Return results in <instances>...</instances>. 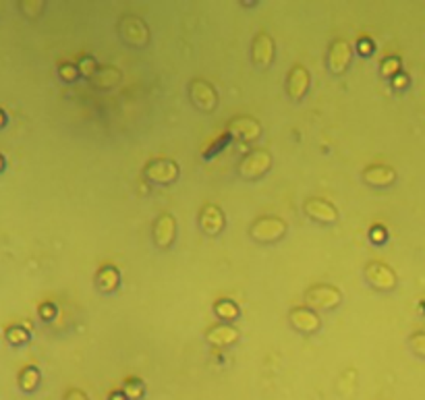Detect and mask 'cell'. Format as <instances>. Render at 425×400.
<instances>
[{
    "label": "cell",
    "instance_id": "1",
    "mask_svg": "<svg viewBox=\"0 0 425 400\" xmlns=\"http://www.w3.org/2000/svg\"><path fill=\"white\" fill-rule=\"evenodd\" d=\"M285 233H287V222L276 216L258 218L249 228V237L258 243H276L285 237Z\"/></svg>",
    "mask_w": 425,
    "mask_h": 400
},
{
    "label": "cell",
    "instance_id": "2",
    "mask_svg": "<svg viewBox=\"0 0 425 400\" xmlns=\"http://www.w3.org/2000/svg\"><path fill=\"white\" fill-rule=\"evenodd\" d=\"M305 303L309 305V309H318V311H330V309H336L341 303H343V294L338 289L334 287H328V284H318V287H311L307 293H305Z\"/></svg>",
    "mask_w": 425,
    "mask_h": 400
},
{
    "label": "cell",
    "instance_id": "3",
    "mask_svg": "<svg viewBox=\"0 0 425 400\" xmlns=\"http://www.w3.org/2000/svg\"><path fill=\"white\" fill-rule=\"evenodd\" d=\"M118 33L125 44L135 46V48H143L150 42V29L135 15H125L118 21Z\"/></svg>",
    "mask_w": 425,
    "mask_h": 400
},
{
    "label": "cell",
    "instance_id": "4",
    "mask_svg": "<svg viewBox=\"0 0 425 400\" xmlns=\"http://www.w3.org/2000/svg\"><path fill=\"white\" fill-rule=\"evenodd\" d=\"M270 166H272V156L266 150H255L241 160L239 174L247 181H258L270 170Z\"/></svg>",
    "mask_w": 425,
    "mask_h": 400
},
{
    "label": "cell",
    "instance_id": "5",
    "mask_svg": "<svg viewBox=\"0 0 425 400\" xmlns=\"http://www.w3.org/2000/svg\"><path fill=\"white\" fill-rule=\"evenodd\" d=\"M365 280L370 282V287H373L375 291H392L397 289V274L390 266H386L384 262H370L365 266Z\"/></svg>",
    "mask_w": 425,
    "mask_h": 400
},
{
    "label": "cell",
    "instance_id": "6",
    "mask_svg": "<svg viewBox=\"0 0 425 400\" xmlns=\"http://www.w3.org/2000/svg\"><path fill=\"white\" fill-rule=\"evenodd\" d=\"M189 98L193 106L199 108L202 112H214L218 106V94L214 85L204 79H193L189 83Z\"/></svg>",
    "mask_w": 425,
    "mask_h": 400
},
{
    "label": "cell",
    "instance_id": "7",
    "mask_svg": "<svg viewBox=\"0 0 425 400\" xmlns=\"http://www.w3.org/2000/svg\"><path fill=\"white\" fill-rule=\"evenodd\" d=\"M145 177L156 185H170L179 177V166L172 160H154L145 166Z\"/></svg>",
    "mask_w": 425,
    "mask_h": 400
},
{
    "label": "cell",
    "instance_id": "8",
    "mask_svg": "<svg viewBox=\"0 0 425 400\" xmlns=\"http://www.w3.org/2000/svg\"><path fill=\"white\" fill-rule=\"evenodd\" d=\"M305 213L311 218V220H316L319 224H334L336 220H338V210L330 204V201H326V199H318V197H311V199H307L305 201Z\"/></svg>",
    "mask_w": 425,
    "mask_h": 400
},
{
    "label": "cell",
    "instance_id": "9",
    "mask_svg": "<svg viewBox=\"0 0 425 400\" xmlns=\"http://www.w3.org/2000/svg\"><path fill=\"white\" fill-rule=\"evenodd\" d=\"M289 320H291L292 328L297 332H301V334H314V332H318L319 328H321V320L318 318V313L314 309H309V307H297V309H292Z\"/></svg>",
    "mask_w": 425,
    "mask_h": 400
},
{
    "label": "cell",
    "instance_id": "10",
    "mask_svg": "<svg viewBox=\"0 0 425 400\" xmlns=\"http://www.w3.org/2000/svg\"><path fill=\"white\" fill-rule=\"evenodd\" d=\"M287 91L291 96V100L294 102H301L307 91H309V73L303 65H294L289 73V79H287Z\"/></svg>",
    "mask_w": 425,
    "mask_h": 400
},
{
    "label": "cell",
    "instance_id": "11",
    "mask_svg": "<svg viewBox=\"0 0 425 400\" xmlns=\"http://www.w3.org/2000/svg\"><path fill=\"white\" fill-rule=\"evenodd\" d=\"M251 56H253V62L255 67L260 69H267L274 60V42L272 38L267 35L266 31H260L253 40V46H251Z\"/></svg>",
    "mask_w": 425,
    "mask_h": 400
},
{
    "label": "cell",
    "instance_id": "12",
    "mask_svg": "<svg viewBox=\"0 0 425 400\" xmlns=\"http://www.w3.org/2000/svg\"><path fill=\"white\" fill-rule=\"evenodd\" d=\"M177 237V222L170 213H160L158 220L154 222V240L160 249H168Z\"/></svg>",
    "mask_w": 425,
    "mask_h": 400
},
{
    "label": "cell",
    "instance_id": "13",
    "mask_svg": "<svg viewBox=\"0 0 425 400\" xmlns=\"http://www.w3.org/2000/svg\"><path fill=\"white\" fill-rule=\"evenodd\" d=\"M228 133L239 137L243 141H255L262 137V125L251 116H237L228 125Z\"/></svg>",
    "mask_w": 425,
    "mask_h": 400
},
{
    "label": "cell",
    "instance_id": "14",
    "mask_svg": "<svg viewBox=\"0 0 425 400\" xmlns=\"http://www.w3.org/2000/svg\"><path fill=\"white\" fill-rule=\"evenodd\" d=\"M224 224H226L224 213H222V210L218 206H214V204L204 206V210L199 213V226H202V230L206 235H210V237L220 235L224 230Z\"/></svg>",
    "mask_w": 425,
    "mask_h": 400
},
{
    "label": "cell",
    "instance_id": "15",
    "mask_svg": "<svg viewBox=\"0 0 425 400\" xmlns=\"http://www.w3.org/2000/svg\"><path fill=\"white\" fill-rule=\"evenodd\" d=\"M351 46L345 40H336L332 46H330V52H328V69L334 73V75H341L345 73L346 67L351 65Z\"/></svg>",
    "mask_w": 425,
    "mask_h": 400
},
{
    "label": "cell",
    "instance_id": "16",
    "mask_svg": "<svg viewBox=\"0 0 425 400\" xmlns=\"http://www.w3.org/2000/svg\"><path fill=\"white\" fill-rule=\"evenodd\" d=\"M363 181L370 187H390L397 181V170L390 166H384V164H373L370 168H365Z\"/></svg>",
    "mask_w": 425,
    "mask_h": 400
},
{
    "label": "cell",
    "instance_id": "17",
    "mask_svg": "<svg viewBox=\"0 0 425 400\" xmlns=\"http://www.w3.org/2000/svg\"><path fill=\"white\" fill-rule=\"evenodd\" d=\"M206 340L214 347H231L239 340V330L228 323H218L206 332Z\"/></svg>",
    "mask_w": 425,
    "mask_h": 400
},
{
    "label": "cell",
    "instance_id": "18",
    "mask_svg": "<svg viewBox=\"0 0 425 400\" xmlns=\"http://www.w3.org/2000/svg\"><path fill=\"white\" fill-rule=\"evenodd\" d=\"M96 284H98V291L102 293H114L121 284V274H118V267L116 266H104L100 267L98 276H96Z\"/></svg>",
    "mask_w": 425,
    "mask_h": 400
},
{
    "label": "cell",
    "instance_id": "19",
    "mask_svg": "<svg viewBox=\"0 0 425 400\" xmlns=\"http://www.w3.org/2000/svg\"><path fill=\"white\" fill-rule=\"evenodd\" d=\"M121 71L116 69V67H102V69H98V73L92 77V83L98 87V89H110V87H114L118 81H121Z\"/></svg>",
    "mask_w": 425,
    "mask_h": 400
},
{
    "label": "cell",
    "instance_id": "20",
    "mask_svg": "<svg viewBox=\"0 0 425 400\" xmlns=\"http://www.w3.org/2000/svg\"><path fill=\"white\" fill-rule=\"evenodd\" d=\"M214 311H216V316H218L220 320L231 321L239 318V307H237V303H235V301H228V299L218 301V303L214 305Z\"/></svg>",
    "mask_w": 425,
    "mask_h": 400
},
{
    "label": "cell",
    "instance_id": "21",
    "mask_svg": "<svg viewBox=\"0 0 425 400\" xmlns=\"http://www.w3.org/2000/svg\"><path fill=\"white\" fill-rule=\"evenodd\" d=\"M38 384H40V372L35 370V367H27L23 370V374L19 377V386H21V390H26V392H33L35 388H38Z\"/></svg>",
    "mask_w": 425,
    "mask_h": 400
},
{
    "label": "cell",
    "instance_id": "22",
    "mask_svg": "<svg viewBox=\"0 0 425 400\" xmlns=\"http://www.w3.org/2000/svg\"><path fill=\"white\" fill-rule=\"evenodd\" d=\"M143 382L141 379H137V377H131V379H127L125 382V388H123V394L127 396V399L131 400H139L143 396Z\"/></svg>",
    "mask_w": 425,
    "mask_h": 400
},
{
    "label": "cell",
    "instance_id": "23",
    "mask_svg": "<svg viewBox=\"0 0 425 400\" xmlns=\"http://www.w3.org/2000/svg\"><path fill=\"white\" fill-rule=\"evenodd\" d=\"M400 73V58L397 56H390V58H386L384 62H382V77H397Z\"/></svg>",
    "mask_w": 425,
    "mask_h": 400
},
{
    "label": "cell",
    "instance_id": "24",
    "mask_svg": "<svg viewBox=\"0 0 425 400\" xmlns=\"http://www.w3.org/2000/svg\"><path fill=\"white\" fill-rule=\"evenodd\" d=\"M79 73L83 75V77L92 79V77L98 73V62H96V58H92V56H83L79 62Z\"/></svg>",
    "mask_w": 425,
    "mask_h": 400
},
{
    "label": "cell",
    "instance_id": "25",
    "mask_svg": "<svg viewBox=\"0 0 425 400\" xmlns=\"http://www.w3.org/2000/svg\"><path fill=\"white\" fill-rule=\"evenodd\" d=\"M409 347H411V350H413L417 357L425 359V332H415V334L409 338Z\"/></svg>",
    "mask_w": 425,
    "mask_h": 400
},
{
    "label": "cell",
    "instance_id": "26",
    "mask_svg": "<svg viewBox=\"0 0 425 400\" xmlns=\"http://www.w3.org/2000/svg\"><path fill=\"white\" fill-rule=\"evenodd\" d=\"M60 77L65 81H75L79 77V67H75V65H71V62H67V65H60Z\"/></svg>",
    "mask_w": 425,
    "mask_h": 400
},
{
    "label": "cell",
    "instance_id": "27",
    "mask_svg": "<svg viewBox=\"0 0 425 400\" xmlns=\"http://www.w3.org/2000/svg\"><path fill=\"white\" fill-rule=\"evenodd\" d=\"M6 336H9V340L13 345H23V343H27V338H29L26 330H21V328H11Z\"/></svg>",
    "mask_w": 425,
    "mask_h": 400
},
{
    "label": "cell",
    "instance_id": "28",
    "mask_svg": "<svg viewBox=\"0 0 425 400\" xmlns=\"http://www.w3.org/2000/svg\"><path fill=\"white\" fill-rule=\"evenodd\" d=\"M370 239H372V243H375V245H382V243H386V239H388V235H386V228H384V226H373L372 233H370Z\"/></svg>",
    "mask_w": 425,
    "mask_h": 400
},
{
    "label": "cell",
    "instance_id": "29",
    "mask_svg": "<svg viewBox=\"0 0 425 400\" xmlns=\"http://www.w3.org/2000/svg\"><path fill=\"white\" fill-rule=\"evenodd\" d=\"M65 400H89L87 394L83 390H77V388H71L67 394H65Z\"/></svg>",
    "mask_w": 425,
    "mask_h": 400
},
{
    "label": "cell",
    "instance_id": "30",
    "mask_svg": "<svg viewBox=\"0 0 425 400\" xmlns=\"http://www.w3.org/2000/svg\"><path fill=\"white\" fill-rule=\"evenodd\" d=\"M373 50V44L368 40V38H363L361 42H359V52L361 54H372Z\"/></svg>",
    "mask_w": 425,
    "mask_h": 400
},
{
    "label": "cell",
    "instance_id": "31",
    "mask_svg": "<svg viewBox=\"0 0 425 400\" xmlns=\"http://www.w3.org/2000/svg\"><path fill=\"white\" fill-rule=\"evenodd\" d=\"M407 83H409V77L407 75H402V73H399L397 77H394V87H407Z\"/></svg>",
    "mask_w": 425,
    "mask_h": 400
},
{
    "label": "cell",
    "instance_id": "32",
    "mask_svg": "<svg viewBox=\"0 0 425 400\" xmlns=\"http://www.w3.org/2000/svg\"><path fill=\"white\" fill-rule=\"evenodd\" d=\"M110 400H129V399H127L123 392H112V394H110Z\"/></svg>",
    "mask_w": 425,
    "mask_h": 400
}]
</instances>
